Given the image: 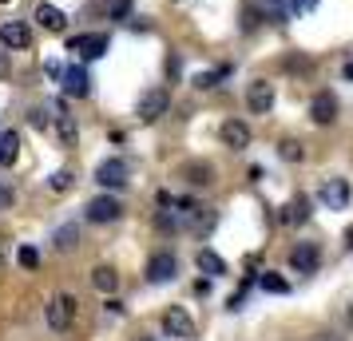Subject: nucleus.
<instances>
[{"mask_svg":"<svg viewBox=\"0 0 353 341\" xmlns=\"http://www.w3.org/2000/svg\"><path fill=\"white\" fill-rule=\"evenodd\" d=\"M318 198L330 207V211H345L350 207V198H353V191H350V179H325L321 183V191H318Z\"/></svg>","mask_w":353,"mask_h":341,"instance_id":"1","label":"nucleus"},{"mask_svg":"<svg viewBox=\"0 0 353 341\" xmlns=\"http://www.w3.org/2000/svg\"><path fill=\"white\" fill-rule=\"evenodd\" d=\"M72 318H76V298L72 293H56L48 302V325L56 333H64L68 325H72Z\"/></svg>","mask_w":353,"mask_h":341,"instance_id":"2","label":"nucleus"},{"mask_svg":"<svg viewBox=\"0 0 353 341\" xmlns=\"http://www.w3.org/2000/svg\"><path fill=\"white\" fill-rule=\"evenodd\" d=\"M128 163L123 159H103L96 167V183L99 187H108V191H119V187H128Z\"/></svg>","mask_w":353,"mask_h":341,"instance_id":"3","label":"nucleus"},{"mask_svg":"<svg viewBox=\"0 0 353 341\" xmlns=\"http://www.w3.org/2000/svg\"><path fill=\"white\" fill-rule=\"evenodd\" d=\"M163 329H167V338H179V341L194 338V322H191V313H187L183 306H171L167 313H163Z\"/></svg>","mask_w":353,"mask_h":341,"instance_id":"4","label":"nucleus"},{"mask_svg":"<svg viewBox=\"0 0 353 341\" xmlns=\"http://www.w3.org/2000/svg\"><path fill=\"white\" fill-rule=\"evenodd\" d=\"M167 107H171L167 87H151V92H143V99H139V119H143V123H155Z\"/></svg>","mask_w":353,"mask_h":341,"instance_id":"5","label":"nucleus"},{"mask_svg":"<svg viewBox=\"0 0 353 341\" xmlns=\"http://www.w3.org/2000/svg\"><path fill=\"white\" fill-rule=\"evenodd\" d=\"M290 266L298 270V274H314L321 266V250L318 242H298L294 250H290Z\"/></svg>","mask_w":353,"mask_h":341,"instance_id":"6","label":"nucleus"},{"mask_svg":"<svg viewBox=\"0 0 353 341\" xmlns=\"http://www.w3.org/2000/svg\"><path fill=\"white\" fill-rule=\"evenodd\" d=\"M68 52H76L80 60H99L103 52H108V36H72L68 40Z\"/></svg>","mask_w":353,"mask_h":341,"instance_id":"7","label":"nucleus"},{"mask_svg":"<svg viewBox=\"0 0 353 341\" xmlns=\"http://www.w3.org/2000/svg\"><path fill=\"white\" fill-rule=\"evenodd\" d=\"M0 44L4 48H28L32 44V28L24 20H4L0 24Z\"/></svg>","mask_w":353,"mask_h":341,"instance_id":"8","label":"nucleus"},{"mask_svg":"<svg viewBox=\"0 0 353 341\" xmlns=\"http://www.w3.org/2000/svg\"><path fill=\"white\" fill-rule=\"evenodd\" d=\"M60 83H64V96H72V99H83L92 92V80H88V72H83L80 64L64 68V72H60Z\"/></svg>","mask_w":353,"mask_h":341,"instance_id":"9","label":"nucleus"},{"mask_svg":"<svg viewBox=\"0 0 353 341\" xmlns=\"http://www.w3.org/2000/svg\"><path fill=\"white\" fill-rule=\"evenodd\" d=\"M119 214H123V203L112 198V195H99V198L88 203V218H92V223H115Z\"/></svg>","mask_w":353,"mask_h":341,"instance_id":"10","label":"nucleus"},{"mask_svg":"<svg viewBox=\"0 0 353 341\" xmlns=\"http://www.w3.org/2000/svg\"><path fill=\"white\" fill-rule=\"evenodd\" d=\"M246 107H250V112L254 115H266L274 107V87L266 80H254L250 83V92H246Z\"/></svg>","mask_w":353,"mask_h":341,"instance_id":"11","label":"nucleus"},{"mask_svg":"<svg viewBox=\"0 0 353 341\" xmlns=\"http://www.w3.org/2000/svg\"><path fill=\"white\" fill-rule=\"evenodd\" d=\"M310 119L321 123V127H325V123H334V119H337V99L330 96V92H318L314 103H310Z\"/></svg>","mask_w":353,"mask_h":341,"instance_id":"12","label":"nucleus"},{"mask_svg":"<svg viewBox=\"0 0 353 341\" xmlns=\"http://www.w3.org/2000/svg\"><path fill=\"white\" fill-rule=\"evenodd\" d=\"M219 135H223V143L230 147V151H242V147H250V127H246L242 119H226Z\"/></svg>","mask_w":353,"mask_h":341,"instance_id":"13","label":"nucleus"},{"mask_svg":"<svg viewBox=\"0 0 353 341\" xmlns=\"http://www.w3.org/2000/svg\"><path fill=\"white\" fill-rule=\"evenodd\" d=\"M179 270L175 254H155V258L147 262V282H171Z\"/></svg>","mask_w":353,"mask_h":341,"instance_id":"14","label":"nucleus"},{"mask_svg":"<svg viewBox=\"0 0 353 341\" xmlns=\"http://www.w3.org/2000/svg\"><path fill=\"white\" fill-rule=\"evenodd\" d=\"M36 20H40V28H48V32H64V24H68V17L56 4H40V8H36Z\"/></svg>","mask_w":353,"mask_h":341,"instance_id":"15","label":"nucleus"},{"mask_svg":"<svg viewBox=\"0 0 353 341\" xmlns=\"http://www.w3.org/2000/svg\"><path fill=\"white\" fill-rule=\"evenodd\" d=\"M305 218H310V198H290L286 207H282V223H286V227H298V223H305Z\"/></svg>","mask_w":353,"mask_h":341,"instance_id":"16","label":"nucleus"},{"mask_svg":"<svg viewBox=\"0 0 353 341\" xmlns=\"http://www.w3.org/2000/svg\"><path fill=\"white\" fill-rule=\"evenodd\" d=\"M20 155V135L17 131H0V167H12Z\"/></svg>","mask_w":353,"mask_h":341,"instance_id":"17","label":"nucleus"},{"mask_svg":"<svg viewBox=\"0 0 353 341\" xmlns=\"http://www.w3.org/2000/svg\"><path fill=\"white\" fill-rule=\"evenodd\" d=\"M199 270H203V274H210V278H219V274H226V262L219 258V254H214V250H199Z\"/></svg>","mask_w":353,"mask_h":341,"instance_id":"18","label":"nucleus"},{"mask_svg":"<svg viewBox=\"0 0 353 341\" xmlns=\"http://www.w3.org/2000/svg\"><path fill=\"white\" fill-rule=\"evenodd\" d=\"M92 282H96V290H103V293H115V286H119V278H115L112 266H96V270H92Z\"/></svg>","mask_w":353,"mask_h":341,"instance_id":"19","label":"nucleus"},{"mask_svg":"<svg viewBox=\"0 0 353 341\" xmlns=\"http://www.w3.org/2000/svg\"><path fill=\"white\" fill-rule=\"evenodd\" d=\"M226 76H230V68H214V72H199V76H194V87H199V92H210V87H219V83H223Z\"/></svg>","mask_w":353,"mask_h":341,"instance_id":"20","label":"nucleus"},{"mask_svg":"<svg viewBox=\"0 0 353 341\" xmlns=\"http://www.w3.org/2000/svg\"><path fill=\"white\" fill-rule=\"evenodd\" d=\"M258 286H262L266 293H290V282H286L282 274H270V270L258 278Z\"/></svg>","mask_w":353,"mask_h":341,"instance_id":"21","label":"nucleus"},{"mask_svg":"<svg viewBox=\"0 0 353 341\" xmlns=\"http://www.w3.org/2000/svg\"><path fill=\"white\" fill-rule=\"evenodd\" d=\"M76 135H80V131H76V123H72V115H60V139H64V147H76Z\"/></svg>","mask_w":353,"mask_h":341,"instance_id":"22","label":"nucleus"},{"mask_svg":"<svg viewBox=\"0 0 353 341\" xmlns=\"http://www.w3.org/2000/svg\"><path fill=\"white\" fill-rule=\"evenodd\" d=\"M258 24H262V12L258 8H242V32H254Z\"/></svg>","mask_w":353,"mask_h":341,"instance_id":"23","label":"nucleus"},{"mask_svg":"<svg viewBox=\"0 0 353 341\" xmlns=\"http://www.w3.org/2000/svg\"><path fill=\"white\" fill-rule=\"evenodd\" d=\"M56 246H60V250H72V246H76V227L56 230Z\"/></svg>","mask_w":353,"mask_h":341,"instance_id":"24","label":"nucleus"},{"mask_svg":"<svg viewBox=\"0 0 353 341\" xmlns=\"http://www.w3.org/2000/svg\"><path fill=\"white\" fill-rule=\"evenodd\" d=\"M36 262H40L36 246H20V266H24V270H36Z\"/></svg>","mask_w":353,"mask_h":341,"instance_id":"25","label":"nucleus"},{"mask_svg":"<svg viewBox=\"0 0 353 341\" xmlns=\"http://www.w3.org/2000/svg\"><path fill=\"white\" fill-rule=\"evenodd\" d=\"M187 175H191V183L207 187V183H210V167H207V163H203V167H187Z\"/></svg>","mask_w":353,"mask_h":341,"instance_id":"26","label":"nucleus"},{"mask_svg":"<svg viewBox=\"0 0 353 341\" xmlns=\"http://www.w3.org/2000/svg\"><path fill=\"white\" fill-rule=\"evenodd\" d=\"M278 151H282V159H290V163L302 159V143H294V139H286V143L278 147Z\"/></svg>","mask_w":353,"mask_h":341,"instance_id":"27","label":"nucleus"},{"mask_svg":"<svg viewBox=\"0 0 353 341\" xmlns=\"http://www.w3.org/2000/svg\"><path fill=\"white\" fill-rule=\"evenodd\" d=\"M318 8V0H290V12L294 17H302V12H314Z\"/></svg>","mask_w":353,"mask_h":341,"instance_id":"28","label":"nucleus"},{"mask_svg":"<svg viewBox=\"0 0 353 341\" xmlns=\"http://www.w3.org/2000/svg\"><path fill=\"white\" fill-rule=\"evenodd\" d=\"M131 17V0H115L112 4V20H128Z\"/></svg>","mask_w":353,"mask_h":341,"instance_id":"29","label":"nucleus"},{"mask_svg":"<svg viewBox=\"0 0 353 341\" xmlns=\"http://www.w3.org/2000/svg\"><path fill=\"white\" fill-rule=\"evenodd\" d=\"M68 187H72V175L68 171H56L52 175V191H68Z\"/></svg>","mask_w":353,"mask_h":341,"instance_id":"30","label":"nucleus"},{"mask_svg":"<svg viewBox=\"0 0 353 341\" xmlns=\"http://www.w3.org/2000/svg\"><path fill=\"white\" fill-rule=\"evenodd\" d=\"M341 76H345V80L353 83V60H345V68H341Z\"/></svg>","mask_w":353,"mask_h":341,"instance_id":"31","label":"nucleus"},{"mask_svg":"<svg viewBox=\"0 0 353 341\" xmlns=\"http://www.w3.org/2000/svg\"><path fill=\"white\" fill-rule=\"evenodd\" d=\"M8 68H12V64H8V56L0 52V76H8Z\"/></svg>","mask_w":353,"mask_h":341,"instance_id":"32","label":"nucleus"},{"mask_svg":"<svg viewBox=\"0 0 353 341\" xmlns=\"http://www.w3.org/2000/svg\"><path fill=\"white\" fill-rule=\"evenodd\" d=\"M345 246H350V250H353V227L345 230Z\"/></svg>","mask_w":353,"mask_h":341,"instance_id":"33","label":"nucleus"},{"mask_svg":"<svg viewBox=\"0 0 353 341\" xmlns=\"http://www.w3.org/2000/svg\"><path fill=\"white\" fill-rule=\"evenodd\" d=\"M270 4H282V0H270Z\"/></svg>","mask_w":353,"mask_h":341,"instance_id":"34","label":"nucleus"},{"mask_svg":"<svg viewBox=\"0 0 353 341\" xmlns=\"http://www.w3.org/2000/svg\"><path fill=\"white\" fill-rule=\"evenodd\" d=\"M0 266H4V254H0Z\"/></svg>","mask_w":353,"mask_h":341,"instance_id":"35","label":"nucleus"},{"mask_svg":"<svg viewBox=\"0 0 353 341\" xmlns=\"http://www.w3.org/2000/svg\"><path fill=\"white\" fill-rule=\"evenodd\" d=\"M350 318H353V309H350Z\"/></svg>","mask_w":353,"mask_h":341,"instance_id":"36","label":"nucleus"},{"mask_svg":"<svg viewBox=\"0 0 353 341\" xmlns=\"http://www.w3.org/2000/svg\"><path fill=\"white\" fill-rule=\"evenodd\" d=\"M4 4H8V0H4Z\"/></svg>","mask_w":353,"mask_h":341,"instance_id":"37","label":"nucleus"}]
</instances>
